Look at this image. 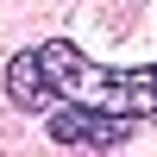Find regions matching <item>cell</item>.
I'll return each mask as SVG.
<instances>
[{
  "label": "cell",
  "instance_id": "7a4b0ae2",
  "mask_svg": "<svg viewBox=\"0 0 157 157\" xmlns=\"http://www.w3.org/2000/svg\"><path fill=\"white\" fill-rule=\"evenodd\" d=\"M75 101L126 113V120H157V63H138V69H88Z\"/></svg>",
  "mask_w": 157,
  "mask_h": 157
},
{
  "label": "cell",
  "instance_id": "6da1fadb",
  "mask_svg": "<svg viewBox=\"0 0 157 157\" xmlns=\"http://www.w3.org/2000/svg\"><path fill=\"white\" fill-rule=\"evenodd\" d=\"M88 69H94V63H88L69 38H50V44L19 50V57L6 63V94H13L19 113H50V107H63V101L82 94Z\"/></svg>",
  "mask_w": 157,
  "mask_h": 157
},
{
  "label": "cell",
  "instance_id": "3957f363",
  "mask_svg": "<svg viewBox=\"0 0 157 157\" xmlns=\"http://www.w3.org/2000/svg\"><path fill=\"white\" fill-rule=\"evenodd\" d=\"M132 126H138V120L107 113V107H88V101H63V107H50V138H57V145H82V151L120 145V138H132Z\"/></svg>",
  "mask_w": 157,
  "mask_h": 157
}]
</instances>
